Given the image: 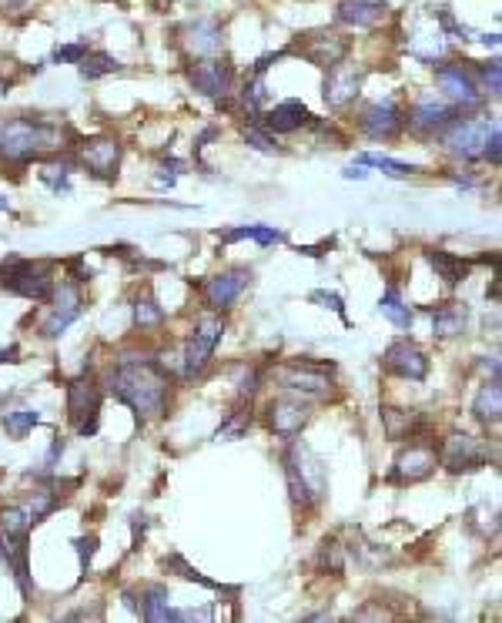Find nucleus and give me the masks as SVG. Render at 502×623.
<instances>
[{"label": "nucleus", "mask_w": 502, "mask_h": 623, "mask_svg": "<svg viewBox=\"0 0 502 623\" xmlns=\"http://www.w3.org/2000/svg\"><path fill=\"white\" fill-rule=\"evenodd\" d=\"M111 392L141 419H158L168 409L171 376L154 359H121L111 369Z\"/></svg>", "instance_id": "1"}, {"label": "nucleus", "mask_w": 502, "mask_h": 623, "mask_svg": "<svg viewBox=\"0 0 502 623\" xmlns=\"http://www.w3.org/2000/svg\"><path fill=\"white\" fill-rule=\"evenodd\" d=\"M61 148V131L41 118H11L0 124V158L31 161Z\"/></svg>", "instance_id": "2"}, {"label": "nucleus", "mask_w": 502, "mask_h": 623, "mask_svg": "<svg viewBox=\"0 0 502 623\" xmlns=\"http://www.w3.org/2000/svg\"><path fill=\"white\" fill-rule=\"evenodd\" d=\"M282 463H285V483H288V493H292V503L302 506V510H312L325 496V486H328V473H325L322 459L308 446L292 443Z\"/></svg>", "instance_id": "3"}, {"label": "nucleus", "mask_w": 502, "mask_h": 623, "mask_svg": "<svg viewBox=\"0 0 502 623\" xmlns=\"http://www.w3.org/2000/svg\"><path fill=\"white\" fill-rule=\"evenodd\" d=\"M332 372H335V366H322V362H312V359H292V362H282V366H275L272 379L285 392L322 399V396L332 392Z\"/></svg>", "instance_id": "4"}, {"label": "nucleus", "mask_w": 502, "mask_h": 623, "mask_svg": "<svg viewBox=\"0 0 502 623\" xmlns=\"http://www.w3.org/2000/svg\"><path fill=\"white\" fill-rule=\"evenodd\" d=\"M499 124L489 118H466V121H452L446 131H442V145H446L449 155H456L462 161H476L486 151L489 134L496 131Z\"/></svg>", "instance_id": "5"}, {"label": "nucleus", "mask_w": 502, "mask_h": 623, "mask_svg": "<svg viewBox=\"0 0 502 623\" xmlns=\"http://www.w3.org/2000/svg\"><path fill=\"white\" fill-rule=\"evenodd\" d=\"M221 335H225V322L215 319V315H201L195 332L188 335V345H185V362H181V376L185 379H195L205 372V366L211 362V352H215V345L221 342Z\"/></svg>", "instance_id": "6"}, {"label": "nucleus", "mask_w": 502, "mask_h": 623, "mask_svg": "<svg viewBox=\"0 0 502 623\" xmlns=\"http://www.w3.org/2000/svg\"><path fill=\"white\" fill-rule=\"evenodd\" d=\"M47 302H51V312H47V319L41 322V335L44 339H61L64 329H71V325L81 319L84 295L77 292L74 282H61V285H54Z\"/></svg>", "instance_id": "7"}, {"label": "nucleus", "mask_w": 502, "mask_h": 623, "mask_svg": "<svg viewBox=\"0 0 502 623\" xmlns=\"http://www.w3.org/2000/svg\"><path fill=\"white\" fill-rule=\"evenodd\" d=\"M4 289L21 295V299L31 302H47L54 292V279L47 272V265H34V262H14L4 272Z\"/></svg>", "instance_id": "8"}, {"label": "nucleus", "mask_w": 502, "mask_h": 623, "mask_svg": "<svg viewBox=\"0 0 502 623\" xmlns=\"http://www.w3.org/2000/svg\"><path fill=\"white\" fill-rule=\"evenodd\" d=\"M439 463L449 473H472V469H482L489 463V446L476 436L456 433L439 446Z\"/></svg>", "instance_id": "9"}, {"label": "nucleus", "mask_w": 502, "mask_h": 623, "mask_svg": "<svg viewBox=\"0 0 502 623\" xmlns=\"http://www.w3.org/2000/svg\"><path fill=\"white\" fill-rule=\"evenodd\" d=\"M265 419H268V429H272L278 439H288V443H292V439L308 426L312 409L298 396H278L265 406Z\"/></svg>", "instance_id": "10"}, {"label": "nucleus", "mask_w": 502, "mask_h": 623, "mask_svg": "<svg viewBox=\"0 0 502 623\" xmlns=\"http://www.w3.org/2000/svg\"><path fill=\"white\" fill-rule=\"evenodd\" d=\"M439 466V453L432 443H409L402 449L399 456H395V466L389 479L399 486H409V483H422V479H429L436 473Z\"/></svg>", "instance_id": "11"}, {"label": "nucleus", "mask_w": 502, "mask_h": 623, "mask_svg": "<svg viewBox=\"0 0 502 623\" xmlns=\"http://www.w3.org/2000/svg\"><path fill=\"white\" fill-rule=\"evenodd\" d=\"M77 165H84L94 178H118L121 145L114 138H88L77 145Z\"/></svg>", "instance_id": "12"}, {"label": "nucleus", "mask_w": 502, "mask_h": 623, "mask_svg": "<svg viewBox=\"0 0 502 623\" xmlns=\"http://www.w3.org/2000/svg\"><path fill=\"white\" fill-rule=\"evenodd\" d=\"M188 81L191 88L198 94H205V98H228L231 94V84H235V71H231L228 61H221V57H205V61H198L195 67L188 71Z\"/></svg>", "instance_id": "13"}, {"label": "nucleus", "mask_w": 502, "mask_h": 623, "mask_svg": "<svg viewBox=\"0 0 502 623\" xmlns=\"http://www.w3.org/2000/svg\"><path fill=\"white\" fill-rule=\"evenodd\" d=\"M382 366L389 369L392 376L412 379V382H422V379L429 376V359H426V352H422L412 339H395V342L389 345V349H385Z\"/></svg>", "instance_id": "14"}, {"label": "nucleus", "mask_w": 502, "mask_h": 623, "mask_svg": "<svg viewBox=\"0 0 502 623\" xmlns=\"http://www.w3.org/2000/svg\"><path fill=\"white\" fill-rule=\"evenodd\" d=\"M362 78H365V67H355L349 61H339L328 67V78H325V104L328 108H345L359 98L362 91Z\"/></svg>", "instance_id": "15"}, {"label": "nucleus", "mask_w": 502, "mask_h": 623, "mask_svg": "<svg viewBox=\"0 0 502 623\" xmlns=\"http://www.w3.org/2000/svg\"><path fill=\"white\" fill-rule=\"evenodd\" d=\"M436 81H439V88L449 94V101L456 104V108H476V104L482 101L476 78H472L462 64H436Z\"/></svg>", "instance_id": "16"}, {"label": "nucleus", "mask_w": 502, "mask_h": 623, "mask_svg": "<svg viewBox=\"0 0 502 623\" xmlns=\"http://www.w3.org/2000/svg\"><path fill=\"white\" fill-rule=\"evenodd\" d=\"M456 118H459L456 104H446V101H436V98H422V101L412 104L409 128L419 131V134H442Z\"/></svg>", "instance_id": "17"}, {"label": "nucleus", "mask_w": 502, "mask_h": 623, "mask_svg": "<svg viewBox=\"0 0 502 623\" xmlns=\"http://www.w3.org/2000/svg\"><path fill=\"white\" fill-rule=\"evenodd\" d=\"M181 44L191 57H215L225 47V31L211 17H198V21L181 27Z\"/></svg>", "instance_id": "18"}, {"label": "nucleus", "mask_w": 502, "mask_h": 623, "mask_svg": "<svg viewBox=\"0 0 502 623\" xmlns=\"http://www.w3.org/2000/svg\"><path fill=\"white\" fill-rule=\"evenodd\" d=\"M359 128L369 134V138H375V141L399 138L402 128H405V114H402L399 104H392V101L369 104V108L362 111V118H359Z\"/></svg>", "instance_id": "19"}, {"label": "nucleus", "mask_w": 502, "mask_h": 623, "mask_svg": "<svg viewBox=\"0 0 502 623\" xmlns=\"http://www.w3.org/2000/svg\"><path fill=\"white\" fill-rule=\"evenodd\" d=\"M251 279L248 268H231V272H221L215 279L205 282V305L215 312H225L238 302V295L245 292V285Z\"/></svg>", "instance_id": "20"}, {"label": "nucleus", "mask_w": 502, "mask_h": 623, "mask_svg": "<svg viewBox=\"0 0 502 623\" xmlns=\"http://www.w3.org/2000/svg\"><path fill=\"white\" fill-rule=\"evenodd\" d=\"M298 54H302L305 61H312L315 67H332L345 61V54H349V37L332 34V31L308 34L305 44H298Z\"/></svg>", "instance_id": "21"}, {"label": "nucleus", "mask_w": 502, "mask_h": 623, "mask_svg": "<svg viewBox=\"0 0 502 623\" xmlns=\"http://www.w3.org/2000/svg\"><path fill=\"white\" fill-rule=\"evenodd\" d=\"M91 416H101V389H98V382L74 379L71 386H67V419H71L74 426H81L84 419H91Z\"/></svg>", "instance_id": "22"}, {"label": "nucleus", "mask_w": 502, "mask_h": 623, "mask_svg": "<svg viewBox=\"0 0 502 623\" xmlns=\"http://www.w3.org/2000/svg\"><path fill=\"white\" fill-rule=\"evenodd\" d=\"M258 121L272 134H292L302 128V124L312 121V114H308L302 101H282V104H275L272 111H265V118H258Z\"/></svg>", "instance_id": "23"}, {"label": "nucleus", "mask_w": 502, "mask_h": 623, "mask_svg": "<svg viewBox=\"0 0 502 623\" xmlns=\"http://www.w3.org/2000/svg\"><path fill=\"white\" fill-rule=\"evenodd\" d=\"M382 429L392 443H402V439H415V433L422 429V419H419V412H412V409L385 406L382 409Z\"/></svg>", "instance_id": "24"}, {"label": "nucleus", "mask_w": 502, "mask_h": 623, "mask_svg": "<svg viewBox=\"0 0 502 623\" xmlns=\"http://www.w3.org/2000/svg\"><path fill=\"white\" fill-rule=\"evenodd\" d=\"M385 17L382 0H342L339 4V21L352 27H375Z\"/></svg>", "instance_id": "25"}, {"label": "nucleus", "mask_w": 502, "mask_h": 623, "mask_svg": "<svg viewBox=\"0 0 502 623\" xmlns=\"http://www.w3.org/2000/svg\"><path fill=\"white\" fill-rule=\"evenodd\" d=\"M472 416L479 419L482 426H496L502 419V389H499V379L486 382L476 399H472Z\"/></svg>", "instance_id": "26"}, {"label": "nucleus", "mask_w": 502, "mask_h": 623, "mask_svg": "<svg viewBox=\"0 0 502 623\" xmlns=\"http://www.w3.org/2000/svg\"><path fill=\"white\" fill-rule=\"evenodd\" d=\"M466 322H469V309L462 302H446V305H439V309L432 312V332H436L439 339L462 335Z\"/></svg>", "instance_id": "27"}, {"label": "nucleus", "mask_w": 502, "mask_h": 623, "mask_svg": "<svg viewBox=\"0 0 502 623\" xmlns=\"http://www.w3.org/2000/svg\"><path fill=\"white\" fill-rule=\"evenodd\" d=\"M141 617L151 623H168V620H181V610L171 607L168 590L164 587H148L141 597Z\"/></svg>", "instance_id": "28"}, {"label": "nucleus", "mask_w": 502, "mask_h": 623, "mask_svg": "<svg viewBox=\"0 0 502 623\" xmlns=\"http://www.w3.org/2000/svg\"><path fill=\"white\" fill-rule=\"evenodd\" d=\"M426 258H429V265L436 268L439 279H446L449 285H456L469 275V265L462 262V258L449 255L446 248H426Z\"/></svg>", "instance_id": "29"}, {"label": "nucleus", "mask_w": 502, "mask_h": 623, "mask_svg": "<svg viewBox=\"0 0 502 623\" xmlns=\"http://www.w3.org/2000/svg\"><path fill=\"white\" fill-rule=\"evenodd\" d=\"M218 238L225 245L241 242V238H251V242H258V245H278V242H285V232H278L275 225H241V228H228V232H221Z\"/></svg>", "instance_id": "30"}, {"label": "nucleus", "mask_w": 502, "mask_h": 623, "mask_svg": "<svg viewBox=\"0 0 502 623\" xmlns=\"http://www.w3.org/2000/svg\"><path fill=\"white\" fill-rule=\"evenodd\" d=\"M379 312L389 319L395 329H412V309L409 305L402 302V295L399 289H389L382 295V302H379Z\"/></svg>", "instance_id": "31"}, {"label": "nucleus", "mask_w": 502, "mask_h": 623, "mask_svg": "<svg viewBox=\"0 0 502 623\" xmlns=\"http://www.w3.org/2000/svg\"><path fill=\"white\" fill-rule=\"evenodd\" d=\"M37 423H41V416H37V409H31V406H17V409L4 412V429L14 439H24Z\"/></svg>", "instance_id": "32"}, {"label": "nucleus", "mask_w": 502, "mask_h": 623, "mask_svg": "<svg viewBox=\"0 0 502 623\" xmlns=\"http://www.w3.org/2000/svg\"><path fill=\"white\" fill-rule=\"evenodd\" d=\"M134 322H138V329H141V332L158 329V325L164 322V309H161L158 299H154L151 292L138 295V302H134Z\"/></svg>", "instance_id": "33"}, {"label": "nucleus", "mask_w": 502, "mask_h": 623, "mask_svg": "<svg viewBox=\"0 0 502 623\" xmlns=\"http://www.w3.org/2000/svg\"><path fill=\"white\" fill-rule=\"evenodd\" d=\"M248 426H251V409L238 406V409H231L228 416H225V423L218 426L215 439H218V443H228V439H241V436L248 433Z\"/></svg>", "instance_id": "34"}, {"label": "nucleus", "mask_w": 502, "mask_h": 623, "mask_svg": "<svg viewBox=\"0 0 502 623\" xmlns=\"http://www.w3.org/2000/svg\"><path fill=\"white\" fill-rule=\"evenodd\" d=\"M359 165H372V168H379L382 175H389V178H409L415 175V165H405V161H395L389 155H372V151H365V155H359Z\"/></svg>", "instance_id": "35"}, {"label": "nucleus", "mask_w": 502, "mask_h": 623, "mask_svg": "<svg viewBox=\"0 0 502 623\" xmlns=\"http://www.w3.org/2000/svg\"><path fill=\"white\" fill-rule=\"evenodd\" d=\"M114 71H121V64L114 61L111 54H91L88 51V57L81 61V78L84 81H98V78H104V74H114Z\"/></svg>", "instance_id": "36"}, {"label": "nucleus", "mask_w": 502, "mask_h": 623, "mask_svg": "<svg viewBox=\"0 0 502 623\" xmlns=\"http://www.w3.org/2000/svg\"><path fill=\"white\" fill-rule=\"evenodd\" d=\"M71 171H74V161H54V165H44L41 168V181L44 185H51L54 191H67L71 188Z\"/></svg>", "instance_id": "37"}, {"label": "nucleus", "mask_w": 502, "mask_h": 623, "mask_svg": "<svg viewBox=\"0 0 502 623\" xmlns=\"http://www.w3.org/2000/svg\"><path fill=\"white\" fill-rule=\"evenodd\" d=\"M318 567L328 570L332 577H342V570H345V553H342V546L335 543V540H325L322 543V550H318Z\"/></svg>", "instance_id": "38"}, {"label": "nucleus", "mask_w": 502, "mask_h": 623, "mask_svg": "<svg viewBox=\"0 0 502 623\" xmlns=\"http://www.w3.org/2000/svg\"><path fill=\"white\" fill-rule=\"evenodd\" d=\"M0 526H4V536H27V530H31V516H27V510H21V506H11V510L0 513Z\"/></svg>", "instance_id": "39"}, {"label": "nucleus", "mask_w": 502, "mask_h": 623, "mask_svg": "<svg viewBox=\"0 0 502 623\" xmlns=\"http://www.w3.org/2000/svg\"><path fill=\"white\" fill-rule=\"evenodd\" d=\"M245 145H248V148H255V151H278L275 134L268 131L262 121H251L248 128H245Z\"/></svg>", "instance_id": "40"}, {"label": "nucleus", "mask_w": 502, "mask_h": 623, "mask_svg": "<svg viewBox=\"0 0 502 623\" xmlns=\"http://www.w3.org/2000/svg\"><path fill=\"white\" fill-rule=\"evenodd\" d=\"M164 570H178V577H185V580H195L201 583V587H218V583H211L208 577H201V573L191 567V563L185 557H178V553H171V557H164Z\"/></svg>", "instance_id": "41"}, {"label": "nucleus", "mask_w": 502, "mask_h": 623, "mask_svg": "<svg viewBox=\"0 0 502 623\" xmlns=\"http://www.w3.org/2000/svg\"><path fill=\"white\" fill-rule=\"evenodd\" d=\"M61 503L51 490H41V493H34V503H31V510H27V516H31V523H41L47 513L54 510V506Z\"/></svg>", "instance_id": "42"}, {"label": "nucleus", "mask_w": 502, "mask_h": 623, "mask_svg": "<svg viewBox=\"0 0 502 623\" xmlns=\"http://www.w3.org/2000/svg\"><path fill=\"white\" fill-rule=\"evenodd\" d=\"M84 57H88V44H84V41H77V44H64V47H57L51 61H54V64H81Z\"/></svg>", "instance_id": "43"}, {"label": "nucleus", "mask_w": 502, "mask_h": 623, "mask_svg": "<svg viewBox=\"0 0 502 623\" xmlns=\"http://www.w3.org/2000/svg\"><path fill=\"white\" fill-rule=\"evenodd\" d=\"M482 88H486V94H492V98L499 94V88H502V67H499V61H489L486 67H482Z\"/></svg>", "instance_id": "44"}, {"label": "nucleus", "mask_w": 502, "mask_h": 623, "mask_svg": "<svg viewBox=\"0 0 502 623\" xmlns=\"http://www.w3.org/2000/svg\"><path fill=\"white\" fill-rule=\"evenodd\" d=\"M258 379H262V372H258L255 366L251 369H241V376H238V396L241 399H251L258 392Z\"/></svg>", "instance_id": "45"}, {"label": "nucleus", "mask_w": 502, "mask_h": 623, "mask_svg": "<svg viewBox=\"0 0 502 623\" xmlns=\"http://www.w3.org/2000/svg\"><path fill=\"white\" fill-rule=\"evenodd\" d=\"M74 546H77V557H81V570L88 573L91 557H94V546H98V536H81V540H74Z\"/></svg>", "instance_id": "46"}, {"label": "nucleus", "mask_w": 502, "mask_h": 623, "mask_svg": "<svg viewBox=\"0 0 502 623\" xmlns=\"http://www.w3.org/2000/svg\"><path fill=\"white\" fill-rule=\"evenodd\" d=\"M482 158H486L489 165H496V168H499V161H502V138H499V128L489 134V141H486V151H482Z\"/></svg>", "instance_id": "47"}, {"label": "nucleus", "mask_w": 502, "mask_h": 623, "mask_svg": "<svg viewBox=\"0 0 502 623\" xmlns=\"http://www.w3.org/2000/svg\"><path fill=\"white\" fill-rule=\"evenodd\" d=\"M312 302H322L325 309H332L335 315H342L345 319V309H342V299L335 292H312Z\"/></svg>", "instance_id": "48"}, {"label": "nucleus", "mask_w": 502, "mask_h": 623, "mask_svg": "<svg viewBox=\"0 0 502 623\" xmlns=\"http://www.w3.org/2000/svg\"><path fill=\"white\" fill-rule=\"evenodd\" d=\"M342 178L345 181H365V178H369V171H365V165H352V168L342 171Z\"/></svg>", "instance_id": "49"}, {"label": "nucleus", "mask_w": 502, "mask_h": 623, "mask_svg": "<svg viewBox=\"0 0 502 623\" xmlns=\"http://www.w3.org/2000/svg\"><path fill=\"white\" fill-rule=\"evenodd\" d=\"M479 369H482V372H489L492 379H499V359H496V356H486V359H482V362H479Z\"/></svg>", "instance_id": "50"}, {"label": "nucleus", "mask_w": 502, "mask_h": 623, "mask_svg": "<svg viewBox=\"0 0 502 623\" xmlns=\"http://www.w3.org/2000/svg\"><path fill=\"white\" fill-rule=\"evenodd\" d=\"M17 356H21V349H17V345H7V349H0V366H4V362H17Z\"/></svg>", "instance_id": "51"}, {"label": "nucleus", "mask_w": 502, "mask_h": 623, "mask_svg": "<svg viewBox=\"0 0 502 623\" xmlns=\"http://www.w3.org/2000/svg\"><path fill=\"white\" fill-rule=\"evenodd\" d=\"M64 453V439H54V446H51V453H47V466H54V459Z\"/></svg>", "instance_id": "52"}, {"label": "nucleus", "mask_w": 502, "mask_h": 623, "mask_svg": "<svg viewBox=\"0 0 502 623\" xmlns=\"http://www.w3.org/2000/svg\"><path fill=\"white\" fill-rule=\"evenodd\" d=\"M0 212H11V201H7L4 195H0Z\"/></svg>", "instance_id": "53"}, {"label": "nucleus", "mask_w": 502, "mask_h": 623, "mask_svg": "<svg viewBox=\"0 0 502 623\" xmlns=\"http://www.w3.org/2000/svg\"><path fill=\"white\" fill-rule=\"evenodd\" d=\"M7 4H11V7H21V4H24V0H7Z\"/></svg>", "instance_id": "54"}]
</instances>
